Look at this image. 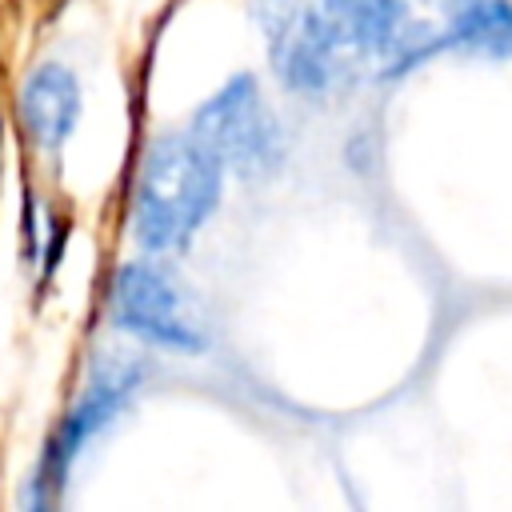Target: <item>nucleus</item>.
Returning <instances> with one entry per match:
<instances>
[{
	"instance_id": "nucleus-1",
	"label": "nucleus",
	"mask_w": 512,
	"mask_h": 512,
	"mask_svg": "<svg viewBox=\"0 0 512 512\" xmlns=\"http://www.w3.org/2000/svg\"><path fill=\"white\" fill-rule=\"evenodd\" d=\"M224 164L192 132H168L144 152L132 192V240L148 256H172L192 244L220 204Z\"/></svg>"
},
{
	"instance_id": "nucleus-2",
	"label": "nucleus",
	"mask_w": 512,
	"mask_h": 512,
	"mask_svg": "<svg viewBox=\"0 0 512 512\" xmlns=\"http://www.w3.org/2000/svg\"><path fill=\"white\" fill-rule=\"evenodd\" d=\"M108 316L120 332L156 352L200 356L208 348V324L196 296L160 260H128L112 272Z\"/></svg>"
},
{
	"instance_id": "nucleus-3",
	"label": "nucleus",
	"mask_w": 512,
	"mask_h": 512,
	"mask_svg": "<svg viewBox=\"0 0 512 512\" xmlns=\"http://www.w3.org/2000/svg\"><path fill=\"white\" fill-rule=\"evenodd\" d=\"M144 384V368L136 360L124 356H100V364H92V376L84 380L76 404L64 412V420L56 424V432L48 436L36 468L28 472V484L20 492L24 508H52L68 484L72 464L84 456V448L132 404V396Z\"/></svg>"
},
{
	"instance_id": "nucleus-4",
	"label": "nucleus",
	"mask_w": 512,
	"mask_h": 512,
	"mask_svg": "<svg viewBox=\"0 0 512 512\" xmlns=\"http://www.w3.org/2000/svg\"><path fill=\"white\" fill-rule=\"evenodd\" d=\"M252 16L264 36L272 72L288 92H296L304 100H320L336 88V80L344 72V56L352 48H348L340 24L320 4L256 0Z\"/></svg>"
},
{
	"instance_id": "nucleus-5",
	"label": "nucleus",
	"mask_w": 512,
	"mask_h": 512,
	"mask_svg": "<svg viewBox=\"0 0 512 512\" xmlns=\"http://www.w3.org/2000/svg\"><path fill=\"white\" fill-rule=\"evenodd\" d=\"M212 156L224 164V172L240 180H268L284 164V128L272 112V104L260 92V80L248 72H236L224 80L188 124Z\"/></svg>"
},
{
	"instance_id": "nucleus-6",
	"label": "nucleus",
	"mask_w": 512,
	"mask_h": 512,
	"mask_svg": "<svg viewBox=\"0 0 512 512\" xmlns=\"http://www.w3.org/2000/svg\"><path fill=\"white\" fill-rule=\"evenodd\" d=\"M80 108H84V92L80 80L68 64L60 60H44L36 64L16 96V112L20 124L28 132V140L44 152H56L80 124Z\"/></svg>"
},
{
	"instance_id": "nucleus-7",
	"label": "nucleus",
	"mask_w": 512,
	"mask_h": 512,
	"mask_svg": "<svg viewBox=\"0 0 512 512\" xmlns=\"http://www.w3.org/2000/svg\"><path fill=\"white\" fill-rule=\"evenodd\" d=\"M440 40L472 56H512V0H468L448 16Z\"/></svg>"
},
{
	"instance_id": "nucleus-8",
	"label": "nucleus",
	"mask_w": 512,
	"mask_h": 512,
	"mask_svg": "<svg viewBox=\"0 0 512 512\" xmlns=\"http://www.w3.org/2000/svg\"><path fill=\"white\" fill-rule=\"evenodd\" d=\"M424 8H432V12H444V16H452V12H460L468 0H420Z\"/></svg>"
},
{
	"instance_id": "nucleus-9",
	"label": "nucleus",
	"mask_w": 512,
	"mask_h": 512,
	"mask_svg": "<svg viewBox=\"0 0 512 512\" xmlns=\"http://www.w3.org/2000/svg\"><path fill=\"white\" fill-rule=\"evenodd\" d=\"M356 4H364V0H320V8H324L328 16H344V12L356 8Z\"/></svg>"
},
{
	"instance_id": "nucleus-10",
	"label": "nucleus",
	"mask_w": 512,
	"mask_h": 512,
	"mask_svg": "<svg viewBox=\"0 0 512 512\" xmlns=\"http://www.w3.org/2000/svg\"><path fill=\"white\" fill-rule=\"evenodd\" d=\"M0 148H4V132H0Z\"/></svg>"
}]
</instances>
